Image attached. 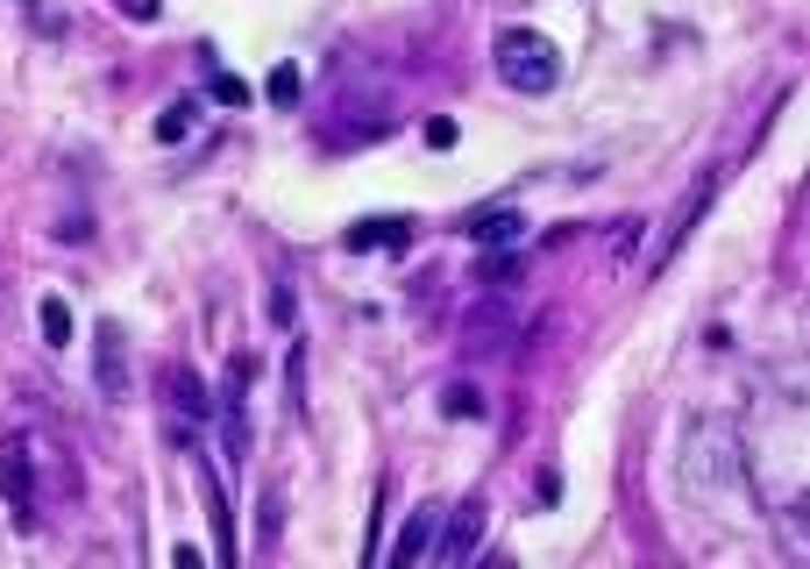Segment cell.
<instances>
[{
  "label": "cell",
  "instance_id": "15",
  "mask_svg": "<svg viewBox=\"0 0 810 569\" xmlns=\"http://www.w3.org/2000/svg\"><path fill=\"white\" fill-rule=\"evenodd\" d=\"M122 14H135V22H149V14H157V0H122Z\"/></svg>",
  "mask_w": 810,
  "mask_h": 569
},
{
  "label": "cell",
  "instance_id": "13",
  "mask_svg": "<svg viewBox=\"0 0 810 569\" xmlns=\"http://www.w3.org/2000/svg\"><path fill=\"white\" fill-rule=\"evenodd\" d=\"M214 100H228V108H243V100H249V86L235 79V71H221V79H214Z\"/></svg>",
  "mask_w": 810,
  "mask_h": 569
},
{
  "label": "cell",
  "instance_id": "8",
  "mask_svg": "<svg viewBox=\"0 0 810 569\" xmlns=\"http://www.w3.org/2000/svg\"><path fill=\"white\" fill-rule=\"evenodd\" d=\"M413 243V228H405V221L392 214V221H356L349 228V249H405Z\"/></svg>",
  "mask_w": 810,
  "mask_h": 569
},
{
  "label": "cell",
  "instance_id": "6",
  "mask_svg": "<svg viewBox=\"0 0 810 569\" xmlns=\"http://www.w3.org/2000/svg\"><path fill=\"white\" fill-rule=\"evenodd\" d=\"M434 527H441V505H419V513L405 520L398 548H392V569H413L419 556H427V548H434Z\"/></svg>",
  "mask_w": 810,
  "mask_h": 569
},
{
  "label": "cell",
  "instance_id": "3",
  "mask_svg": "<svg viewBox=\"0 0 810 569\" xmlns=\"http://www.w3.org/2000/svg\"><path fill=\"white\" fill-rule=\"evenodd\" d=\"M100 399H128V335L114 321H100V356H93Z\"/></svg>",
  "mask_w": 810,
  "mask_h": 569
},
{
  "label": "cell",
  "instance_id": "1",
  "mask_svg": "<svg viewBox=\"0 0 810 569\" xmlns=\"http://www.w3.org/2000/svg\"><path fill=\"white\" fill-rule=\"evenodd\" d=\"M491 65H498V79L513 93H554L562 86V43L540 36V29H498Z\"/></svg>",
  "mask_w": 810,
  "mask_h": 569
},
{
  "label": "cell",
  "instance_id": "7",
  "mask_svg": "<svg viewBox=\"0 0 810 569\" xmlns=\"http://www.w3.org/2000/svg\"><path fill=\"white\" fill-rule=\"evenodd\" d=\"M519 228H527V221H519L513 207H498V214H476V221H470V243H484V249H513V243H519Z\"/></svg>",
  "mask_w": 810,
  "mask_h": 569
},
{
  "label": "cell",
  "instance_id": "5",
  "mask_svg": "<svg viewBox=\"0 0 810 569\" xmlns=\"http://www.w3.org/2000/svg\"><path fill=\"white\" fill-rule=\"evenodd\" d=\"M476 542H484V499H462L455 505V534L441 542V562H470Z\"/></svg>",
  "mask_w": 810,
  "mask_h": 569
},
{
  "label": "cell",
  "instance_id": "12",
  "mask_svg": "<svg viewBox=\"0 0 810 569\" xmlns=\"http://www.w3.org/2000/svg\"><path fill=\"white\" fill-rule=\"evenodd\" d=\"M270 100H278V108H292V100H299V71H292V65L270 71Z\"/></svg>",
  "mask_w": 810,
  "mask_h": 569
},
{
  "label": "cell",
  "instance_id": "14",
  "mask_svg": "<svg viewBox=\"0 0 810 569\" xmlns=\"http://www.w3.org/2000/svg\"><path fill=\"white\" fill-rule=\"evenodd\" d=\"M419 136H427L434 149H448V143H455V122H441V114H434V122H427V129H419Z\"/></svg>",
  "mask_w": 810,
  "mask_h": 569
},
{
  "label": "cell",
  "instance_id": "2",
  "mask_svg": "<svg viewBox=\"0 0 810 569\" xmlns=\"http://www.w3.org/2000/svg\"><path fill=\"white\" fill-rule=\"evenodd\" d=\"M0 499L14 505L22 527H36V442H22V434L0 442Z\"/></svg>",
  "mask_w": 810,
  "mask_h": 569
},
{
  "label": "cell",
  "instance_id": "9",
  "mask_svg": "<svg viewBox=\"0 0 810 569\" xmlns=\"http://www.w3.org/2000/svg\"><path fill=\"white\" fill-rule=\"evenodd\" d=\"M192 129H200V100H171V108L157 114V143H185Z\"/></svg>",
  "mask_w": 810,
  "mask_h": 569
},
{
  "label": "cell",
  "instance_id": "4",
  "mask_svg": "<svg viewBox=\"0 0 810 569\" xmlns=\"http://www.w3.org/2000/svg\"><path fill=\"white\" fill-rule=\"evenodd\" d=\"M171 406H178V442H192V421H214V399L200 392L192 370H171Z\"/></svg>",
  "mask_w": 810,
  "mask_h": 569
},
{
  "label": "cell",
  "instance_id": "10",
  "mask_svg": "<svg viewBox=\"0 0 810 569\" xmlns=\"http://www.w3.org/2000/svg\"><path fill=\"white\" fill-rule=\"evenodd\" d=\"M36 327H43V349H65V342H71V306H65V299H43Z\"/></svg>",
  "mask_w": 810,
  "mask_h": 569
},
{
  "label": "cell",
  "instance_id": "11",
  "mask_svg": "<svg viewBox=\"0 0 810 569\" xmlns=\"http://www.w3.org/2000/svg\"><path fill=\"white\" fill-rule=\"evenodd\" d=\"M441 406L455 413V421H476V413H484V399H476V384H455V392H448Z\"/></svg>",
  "mask_w": 810,
  "mask_h": 569
}]
</instances>
